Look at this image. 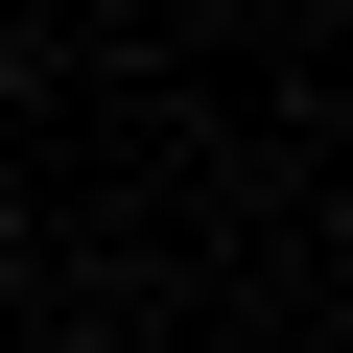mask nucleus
<instances>
[{
    "label": "nucleus",
    "instance_id": "nucleus-1",
    "mask_svg": "<svg viewBox=\"0 0 353 353\" xmlns=\"http://www.w3.org/2000/svg\"><path fill=\"white\" fill-rule=\"evenodd\" d=\"M0 283H24V189H0Z\"/></svg>",
    "mask_w": 353,
    "mask_h": 353
},
{
    "label": "nucleus",
    "instance_id": "nucleus-2",
    "mask_svg": "<svg viewBox=\"0 0 353 353\" xmlns=\"http://www.w3.org/2000/svg\"><path fill=\"white\" fill-rule=\"evenodd\" d=\"M24 353H118V330H24Z\"/></svg>",
    "mask_w": 353,
    "mask_h": 353
}]
</instances>
